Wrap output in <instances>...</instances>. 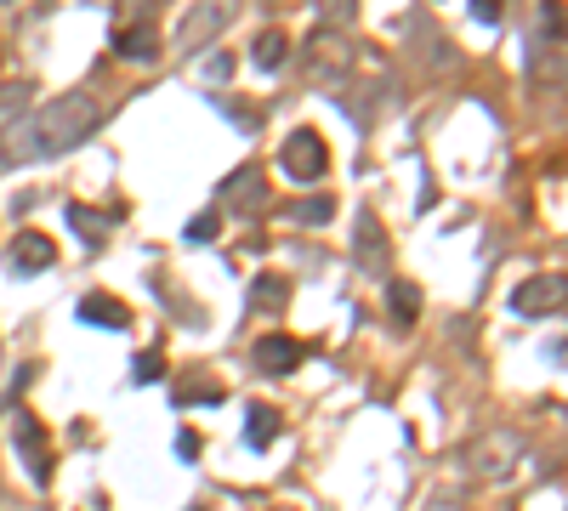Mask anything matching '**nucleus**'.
I'll use <instances>...</instances> for the list:
<instances>
[{
	"label": "nucleus",
	"instance_id": "22",
	"mask_svg": "<svg viewBox=\"0 0 568 511\" xmlns=\"http://www.w3.org/2000/svg\"><path fill=\"white\" fill-rule=\"evenodd\" d=\"M472 18H478V23H500V0H472Z\"/></svg>",
	"mask_w": 568,
	"mask_h": 511
},
{
	"label": "nucleus",
	"instance_id": "15",
	"mask_svg": "<svg viewBox=\"0 0 568 511\" xmlns=\"http://www.w3.org/2000/svg\"><path fill=\"white\" fill-rule=\"evenodd\" d=\"M284 301H290V284H284L279 273H262V279L250 284V307H273V313H279Z\"/></svg>",
	"mask_w": 568,
	"mask_h": 511
},
{
	"label": "nucleus",
	"instance_id": "23",
	"mask_svg": "<svg viewBox=\"0 0 568 511\" xmlns=\"http://www.w3.org/2000/svg\"><path fill=\"white\" fill-rule=\"evenodd\" d=\"M222 74H233V52H216L211 57V80H222Z\"/></svg>",
	"mask_w": 568,
	"mask_h": 511
},
{
	"label": "nucleus",
	"instance_id": "7",
	"mask_svg": "<svg viewBox=\"0 0 568 511\" xmlns=\"http://www.w3.org/2000/svg\"><path fill=\"white\" fill-rule=\"evenodd\" d=\"M222 199H228L233 211H245V216L262 211V205H267V177L256 171V165H239V171L222 182Z\"/></svg>",
	"mask_w": 568,
	"mask_h": 511
},
{
	"label": "nucleus",
	"instance_id": "12",
	"mask_svg": "<svg viewBox=\"0 0 568 511\" xmlns=\"http://www.w3.org/2000/svg\"><path fill=\"white\" fill-rule=\"evenodd\" d=\"M387 307H392L398 324H415V318H421V290H415L409 279H392L387 284Z\"/></svg>",
	"mask_w": 568,
	"mask_h": 511
},
{
	"label": "nucleus",
	"instance_id": "19",
	"mask_svg": "<svg viewBox=\"0 0 568 511\" xmlns=\"http://www.w3.org/2000/svg\"><path fill=\"white\" fill-rule=\"evenodd\" d=\"M188 239H194V245H205V239H216V211H199L194 222H188Z\"/></svg>",
	"mask_w": 568,
	"mask_h": 511
},
{
	"label": "nucleus",
	"instance_id": "13",
	"mask_svg": "<svg viewBox=\"0 0 568 511\" xmlns=\"http://www.w3.org/2000/svg\"><path fill=\"white\" fill-rule=\"evenodd\" d=\"M114 46H120L125 57H142V63H148V57H160V35H154L148 23H137V29H120V35H114Z\"/></svg>",
	"mask_w": 568,
	"mask_h": 511
},
{
	"label": "nucleus",
	"instance_id": "18",
	"mask_svg": "<svg viewBox=\"0 0 568 511\" xmlns=\"http://www.w3.org/2000/svg\"><path fill=\"white\" fill-rule=\"evenodd\" d=\"M69 222H74V228H80V233H86L91 245H97V239H103V216H91L86 205H74V211H69Z\"/></svg>",
	"mask_w": 568,
	"mask_h": 511
},
{
	"label": "nucleus",
	"instance_id": "14",
	"mask_svg": "<svg viewBox=\"0 0 568 511\" xmlns=\"http://www.w3.org/2000/svg\"><path fill=\"white\" fill-rule=\"evenodd\" d=\"M245 426H250V432H245V443H250V449H267V443L279 438V415H273L267 404H250Z\"/></svg>",
	"mask_w": 568,
	"mask_h": 511
},
{
	"label": "nucleus",
	"instance_id": "5",
	"mask_svg": "<svg viewBox=\"0 0 568 511\" xmlns=\"http://www.w3.org/2000/svg\"><path fill=\"white\" fill-rule=\"evenodd\" d=\"M228 18H233V0H199L194 18H188V29L177 35V46H182V52H199V46H205V40H211Z\"/></svg>",
	"mask_w": 568,
	"mask_h": 511
},
{
	"label": "nucleus",
	"instance_id": "11",
	"mask_svg": "<svg viewBox=\"0 0 568 511\" xmlns=\"http://www.w3.org/2000/svg\"><path fill=\"white\" fill-rule=\"evenodd\" d=\"M358 262L364 267H387V239H381V222L375 216H358Z\"/></svg>",
	"mask_w": 568,
	"mask_h": 511
},
{
	"label": "nucleus",
	"instance_id": "4",
	"mask_svg": "<svg viewBox=\"0 0 568 511\" xmlns=\"http://www.w3.org/2000/svg\"><path fill=\"white\" fill-rule=\"evenodd\" d=\"M517 466V438L512 432H495V438H483L472 455H466V472L478 477V483H495V477H512Z\"/></svg>",
	"mask_w": 568,
	"mask_h": 511
},
{
	"label": "nucleus",
	"instance_id": "10",
	"mask_svg": "<svg viewBox=\"0 0 568 511\" xmlns=\"http://www.w3.org/2000/svg\"><path fill=\"white\" fill-rule=\"evenodd\" d=\"M80 318L97 324V330H125V324H131L125 301H114V296H86V301H80Z\"/></svg>",
	"mask_w": 568,
	"mask_h": 511
},
{
	"label": "nucleus",
	"instance_id": "25",
	"mask_svg": "<svg viewBox=\"0 0 568 511\" xmlns=\"http://www.w3.org/2000/svg\"><path fill=\"white\" fill-rule=\"evenodd\" d=\"M273 511H290V506H273Z\"/></svg>",
	"mask_w": 568,
	"mask_h": 511
},
{
	"label": "nucleus",
	"instance_id": "8",
	"mask_svg": "<svg viewBox=\"0 0 568 511\" xmlns=\"http://www.w3.org/2000/svg\"><path fill=\"white\" fill-rule=\"evenodd\" d=\"M512 307H517V313H529V318L563 313V279H557V273H546V279H529V284L512 296Z\"/></svg>",
	"mask_w": 568,
	"mask_h": 511
},
{
	"label": "nucleus",
	"instance_id": "17",
	"mask_svg": "<svg viewBox=\"0 0 568 511\" xmlns=\"http://www.w3.org/2000/svg\"><path fill=\"white\" fill-rule=\"evenodd\" d=\"M330 216H336V199L330 194H319V199H302V205H296V222H307V228H313V222H330Z\"/></svg>",
	"mask_w": 568,
	"mask_h": 511
},
{
	"label": "nucleus",
	"instance_id": "20",
	"mask_svg": "<svg viewBox=\"0 0 568 511\" xmlns=\"http://www.w3.org/2000/svg\"><path fill=\"white\" fill-rule=\"evenodd\" d=\"M131 375H137V381H160V375H165V358H160V353H142Z\"/></svg>",
	"mask_w": 568,
	"mask_h": 511
},
{
	"label": "nucleus",
	"instance_id": "3",
	"mask_svg": "<svg viewBox=\"0 0 568 511\" xmlns=\"http://www.w3.org/2000/svg\"><path fill=\"white\" fill-rule=\"evenodd\" d=\"M12 443H18V455H23V466H29V477L46 489V483H52V438H46V421L18 415V421H12Z\"/></svg>",
	"mask_w": 568,
	"mask_h": 511
},
{
	"label": "nucleus",
	"instance_id": "26",
	"mask_svg": "<svg viewBox=\"0 0 568 511\" xmlns=\"http://www.w3.org/2000/svg\"><path fill=\"white\" fill-rule=\"evenodd\" d=\"M194 511H205V506H194Z\"/></svg>",
	"mask_w": 568,
	"mask_h": 511
},
{
	"label": "nucleus",
	"instance_id": "1",
	"mask_svg": "<svg viewBox=\"0 0 568 511\" xmlns=\"http://www.w3.org/2000/svg\"><path fill=\"white\" fill-rule=\"evenodd\" d=\"M103 120V108L91 103L86 91H69L57 103L35 108L29 120H18L0 142V159H52V154H69L74 142H86Z\"/></svg>",
	"mask_w": 568,
	"mask_h": 511
},
{
	"label": "nucleus",
	"instance_id": "6",
	"mask_svg": "<svg viewBox=\"0 0 568 511\" xmlns=\"http://www.w3.org/2000/svg\"><path fill=\"white\" fill-rule=\"evenodd\" d=\"M6 262L18 267V273H46V267L57 262V245H52V239H46V233L23 228L18 239H12V250H6Z\"/></svg>",
	"mask_w": 568,
	"mask_h": 511
},
{
	"label": "nucleus",
	"instance_id": "2",
	"mask_svg": "<svg viewBox=\"0 0 568 511\" xmlns=\"http://www.w3.org/2000/svg\"><path fill=\"white\" fill-rule=\"evenodd\" d=\"M279 165H284V177H296V182H319L324 171H330V148H324L319 131H290V137H284Z\"/></svg>",
	"mask_w": 568,
	"mask_h": 511
},
{
	"label": "nucleus",
	"instance_id": "9",
	"mask_svg": "<svg viewBox=\"0 0 568 511\" xmlns=\"http://www.w3.org/2000/svg\"><path fill=\"white\" fill-rule=\"evenodd\" d=\"M256 364H262L267 375H290L302 364V347H296L290 335H262V341H256Z\"/></svg>",
	"mask_w": 568,
	"mask_h": 511
},
{
	"label": "nucleus",
	"instance_id": "21",
	"mask_svg": "<svg viewBox=\"0 0 568 511\" xmlns=\"http://www.w3.org/2000/svg\"><path fill=\"white\" fill-rule=\"evenodd\" d=\"M540 18H546V35L557 40V35H563V0H546V12H540Z\"/></svg>",
	"mask_w": 568,
	"mask_h": 511
},
{
	"label": "nucleus",
	"instance_id": "24",
	"mask_svg": "<svg viewBox=\"0 0 568 511\" xmlns=\"http://www.w3.org/2000/svg\"><path fill=\"white\" fill-rule=\"evenodd\" d=\"M177 455H182V460L199 455V438H194V432H182V438H177Z\"/></svg>",
	"mask_w": 568,
	"mask_h": 511
},
{
	"label": "nucleus",
	"instance_id": "16",
	"mask_svg": "<svg viewBox=\"0 0 568 511\" xmlns=\"http://www.w3.org/2000/svg\"><path fill=\"white\" fill-rule=\"evenodd\" d=\"M284 52H290V40H284L279 29H262V35H256V69L273 74L284 63Z\"/></svg>",
	"mask_w": 568,
	"mask_h": 511
}]
</instances>
